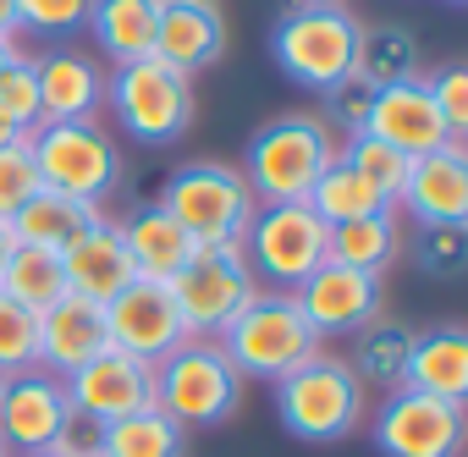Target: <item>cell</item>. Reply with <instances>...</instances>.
I'll use <instances>...</instances> for the list:
<instances>
[{"label": "cell", "instance_id": "cell-6", "mask_svg": "<svg viewBox=\"0 0 468 457\" xmlns=\"http://www.w3.org/2000/svg\"><path fill=\"white\" fill-rule=\"evenodd\" d=\"M336 160V133L320 116H276L249 138L243 182L260 204H298L320 182V171Z\"/></svg>", "mask_w": 468, "mask_h": 457}, {"label": "cell", "instance_id": "cell-7", "mask_svg": "<svg viewBox=\"0 0 468 457\" xmlns=\"http://www.w3.org/2000/svg\"><path fill=\"white\" fill-rule=\"evenodd\" d=\"M105 105L116 111L122 133L133 143H149V149L176 143L193 127V111H198L193 78L176 72V67H165L160 56H144V61L116 67L111 83H105Z\"/></svg>", "mask_w": 468, "mask_h": 457}, {"label": "cell", "instance_id": "cell-25", "mask_svg": "<svg viewBox=\"0 0 468 457\" xmlns=\"http://www.w3.org/2000/svg\"><path fill=\"white\" fill-rule=\"evenodd\" d=\"M100 220V209L94 204H83V198H67V193H50V187H39L12 220H6V232H12V243H28V249H67L72 238H83L89 226Z\"/></svg>", "mask_w": 468, "mask_h": 457}, {"label": "cell", "instance_id": "cell-45", "mask_svg": "<svg viewBox=\"0 0 468 457\" xmlns=\"http://www.w3.org/2000/svg\"><path fill=\"white\" fill-rule=\"evenodd\" d=\"M6 254H12V232L0 226V265H6Z\"/></svg>", "mask_w": 468, "mask_h": 457}, {"label": "cell", "instance_id": "cell-24", "mask_svg": "<svg viewBox=\"0 0 468 457\" xmlns=\"http://www.w3.org/2000/svg\"><path fill=\"white\" fill-rule=\"evenodd\" d=\"M122 243H127L133 271H138L144 282H171V276L193 260V249H198L160 204H149V209H138V215L122 220Z\"/></svg>", "mask_w": 468, "mask_h": 457}, {"label": "cell", "instance_id": "cell-11", "mask_svg": "<svg viewBox=\"0 0 468 457\" xmlns=\"http://www.w3.org/2000/svg\"><path fill=\"white\" fill-rule=\"evenodd\" d=\"M463 441H468V408L446 397H424L413 386L386 391L375 413L380 457H463Z\"/></svg>", "mask_w": 468, "mask_h": 457}, {"label": "cell", "instance_id": "cell-31", "mask_svg": "<svg viewBox=\"0 0 468 457\" xmlns=\"http://www.w3.org/2000/svg\"><path fill=\"white\" fill-rule=\"evenodd\" d=\"M353 72H364L375 89L408 83V78H419V39L408 28H364L358 34Z\"/></svg>", "mask_w": 468, "mask_h": 457}, {"label": "cell", "instance_id": "cell-47", "mask_svg": "<svg viewBox=\"0 0 468 457\" xmlns=\"http://www.w3.org/2000/svg\"><path fill=\"white\" fill-rule=\"evenodd\" d=\"M0 457H12V452H6V446H0Z\"/></svg>", "mask_w": 468, "mask_h": 457}, {"label": "cell", "instance_id": "cell-49", "mask_svg": "<svg viewBox=\"0 0 468 457\" xmlns=\"http://www.w3.org/2000/svg\"><path fill=\"white\" fill-rule=\"evenodd\" d=\"M0 391H6V380H0Z\"/></svg>", "mask_w": 468, "mask_h": 457}, {"label": "cell", "instance_id": "cell-39", "mask_svg": "<svg viewBox=\"0 0 468 457\" xmlns=\"http://www.w3.org/2000/svg\"><path fill=\"white\" fill-rule=\"evenodd\" d=\"M375 94H380V89H375L364 72H347V78L325 94V100H331V116L347 127V138L364 133V122H369V111H375Z\"/></svg>", "mask_w": 468, "mask_h": 457}, {"label": "cell", "instance_id": "cell-32", "mask_svg": "<svg viewBox=\"0 0 468 457\" xmlns=\"http://www.w3.org/2000/svg\"><path fill=\"white\" fill-rule=\"evenodd\" d=\"M342 160L397 209V193H402V182H408V154H397L391 143H380V138H369V133H353L347 149H342Z\"/></svg>", "mask_w": 468, "mask_h": 457}, {"label": "cell", "instance_id": "cell-23", "mask_svg": "<svg viewBox=\"0 0 468 457\" xmlns=\"http://www.w3.org/2000/svg\"><path fill=\"white\" fill-rule=\"evenodd\" d=\"M154 23H160V0H94L89 6V34L111 67L154 56Z\"/></svg>", "mask_w": 468, "mask_h": 457}, {"label": "cell", "instance_id": "cell-13", "mask_svg": "<svg viewBox=\"0 0 468 457\" xmlns=\"http://www.w3.org/2000/svg\"><path fill=\"white\" fill-rule=\"evenodd\" d=\"M61 386L72 397V413H89L100 424H116V419H127L138 408H154V364H144V358H133L122 347L94 353Z\"/></svg>", "mask_w": 468, "mask_h": 457}, {"label": "cell", "instance_id": "cell-41", "mask_svg": "<svg viewBox=\"0 0 468 457\" xmlns=\"http://www.w3.org/2000/svg\"><path fill=\"white\" fill-rule=\"evenodd\" d=\"M0 39H17V6L0 0Z\"/></svg>", "mask_w": 468, "mask_h": 457}, {"label": "cell", "instance_id": "cell-36", "mask_svg": "<svg viewBox=\"0 0 468 457\" xmlns=\"http://www.w3.org/2000/svg\"><path fill=\"white\" fill-rule=\"evenodd\" d=\"M39 193V165H34V149H28V133L17 143L0 149V226H6L28 198Z\"/></svg>", "mask_w": 468, "mask_h": 457}, {"label": "cell", "instance_id": "cell-44", "mask_svg": "<svg viewBox=\"0 0 468 457\" xmlns=\"http://www.w3.org/2000/svg\"><path fill=\"white\" fill-rule=\"evenodd\" d=\"M160 6H220V0H160Z\"/></svg>", "mask_w": 468, "mask_h": 457}, {"label": "cell", "instance_id": "cell-12", "mask_svg": "<svg viewBox=\"0 0 468 457\" xmlns=\"http://www.w3.org/2000/svg\"><path fill=\"white\" fill-rule=\"evenodd\" d=\"M105 325H111V347H122V353H133L144 364H160V358H171L187 342V325L176 314L171 287L165 282H144V276L105 303Z\"/></svg>", "mask_w": 468, "mask_h": 457}, {"label": "cell", "instance_id": "cell-38", "mask_svg": "<svg viewBox=\"0 0 468 457\" xmlns=\"http://www.w3.org/2000/svg\"><path fill=\"white\" fill-rule=\"evenodd\" d=\"M424 83H430V100H435L441 122L452 127V138H463V133H468V67H463V61H446V67L430 72Z\"/></svg>", "mask_w": 468, "mask_h": 457}, {"label": "cell", "instance_id": "cell-48", "mask_svg": "<svg viewBox=\"0 0 468 457\" xmlns=\"http://www.w3.org/2000/svg\"><path fill=\"white\" fill-rule=\"evenodd\" d=\"M452 6H463V0H452Z\"/></svg>", "mask_w": 468, "mask_h": 457}, {"label": "cell", "instance_id": "cell-33", "mask_svg": "<svg viewBox=\"0 0 468 457\" xmlns=\"http://www.w3.org/2000/svg\"><path fill=\"white\" fill-rule=\"evenodd\" d=\"M39 369V314L0 292V380Z\"/></svg>", "mask_w": 468, "mask_h": 457}, {"label": "cell", "instance_id": "cell-16", "mask_svg": "<svg viewBox=\"0 0 468 457\" xmlns=\"http://www.w3.org/2000/svg\"><path fill=\"white\" fill-rule=\"evenodd\" d=\"M364 133L380 138V143H391V149L408 154V160H419V154H430V149H441V143H463V138H452V127L441 122L424 72L408 78V83L380 89V94H375V111H369V122H364Z\"/></svg>", "mask_w": 468, "mask_h": 457}, {"label": "cell", "instance_id": "cell-40", "mask_svg": "<svg viewBox=\"0 0 468 457\" xmlns=\"http://www.w3.org/2000/svg\"><path fill=\"white\" fill-rule=\"evenodd\" d=\"M50 452H56V457H105V424L89 419V413H72V419L56 430Z\"/></svg>", "mask_w": 468, "mask_h": 457}, {"label": "cell", "instance_id": "cell-10", "mask_svg": "<svg viewBox=\"0 0 468 457\" xmlns=\"http://www.w3.org/2000/svg\"><path fill=\"white\" fill-rule=\"evenodd\" d=\"M176 298V314L187 325V336H215L231 314H238L260 282L243 260V243H215V249H193V260L165 282Z\"/></svg>", "mask_w": 468, "mask_h": 457}, {"label": "cell", "instance_id": "cell-34", "mask_svg": "<svg viewBox=\"0 0 468 457\" xmlns=\"http://www.w3.org/2000/svg\"><path fill=\"white\" fill-rule=\"evenodd\" d=\"M413 265L419 276H435V282H457L468 271V226H419L413 238Z\"/></svg>", "mask_w": 468, "mask_h": 457}, {"label": "cell", "instance_id": "cell-22", "mask_svg": "<svg viewBox=\"0 0 468 457\" xmlns=\"http://www.w3.org/2000/svg\"><path fill=\"white\" fill-rule=\"evenodd\" d=\"M402 386H413V391H424V397L468 402V336H463L457 325H441V331H430V336H413Z\"/></svg>", "mask_w": 468, "mask_h": 457}, {"label": "cell", "instance_id": "cell-29", "mask_svg": "<svg viewBox=\"0 0 468 457\" xmlns=\"http://www.w3.org/2000/svg\"><path fill=\"white\" fill-rule=\"evenodd\" d=\"M325 226H342V220H358V215H375V209H391L347 160H342V149H336V160L320 171V182L309 187V198H303Z\"/></svg>", "mask_w": 468, "mask_h": 457}, {"label": "cell", "instance_id": "cell-8", "mask_svg": "<svg viewBox=\"0 0 468 457\" xmlns=\"http://www.w3.org/2000/svg\"><path fill=\"white\" fill-rule=\"evenodd\" d=\"M28 149L39 165V187L50 193L83 198L100 209L122 187V154L100 122H39L28 127Z\"/></svg>", "mask_w": 468, "mask_h": 457}, {"label": "cell", "instance_id": "cell-21", "mask_svg": "<svg viewBox=\"0 0 468 457\" xmlns=\"http://www.w3.org/2000/svg\"><path fill=\"white\" fill-rule=\"evenodd\" d=\"M154 56L176 72H204L226 56V17L220 6H160L154 23Z\"/></svg>", "mask_w": 468, "mask_h": 457}, {"label": "cell", "instance_id": "cell-9", "mask_svg": "<svg viewBox=\"0 0 468 457\" xmlns=\"http://www.w3.org/2000/svg\"><path fill=\"white\" fill-rule=\"evenodd\" d=\"M325 243H331V226L303 198L260 204L243 232V260H249L254 282H271V292H292L325 265Z\"/></svg>", "mask_w": 468, "mask_h": 457}, {"label": "cell", "instance_id": "cell-46", "mask_svg": "<svg viewBox=\"0 0 468 457\" xmlns=\"http://www.w3.org/2000/svg\"><path fill=\"white\" fill-rule=\"evenodd\" d=\"M34 457H56V452H34Z\"/></svg>", "mask_w": 468, "mask_h": 457}, {"label": "cell", "instance_id": "cell-43", "mask_svg": "<svg viewBox=\"0 0 468 457\" xmlns=\"http://www.w3.org/2000/svg\"><path fill=\"white\" fill-rule=\"evenodd\" d=\"M17 50H23V45H17V39H0V72H6V61H12V56H17Z\"/></svg>", "mask_w": 468, "mask_h": 457}, {"label": "cell", "instance_id": "cell-17", "mask_svg": "<svg viewBox=\"0 0 468 457\" xmlns=\"http://www.w3.org/2000/svg\"><path fill=\"white\" fill-rule=\"evenodd\" d=\"M34 72H39V122H100L111 72L94 56H83L78 45H56L34 56Z\"/></svg>", "mask_w": 468, "mask_h": 457}, {"label": "cell", "instance_id": "cell-2", "mask_svg": "<svg viewBox=\"0 0 468 457\" xmlns=\"http://www.w3.org/2000/svg\"><path fill=\"white\" fill-rule=\"evenodd\" d=\"M358 34H364V23L342 0H292L271 28V56L282 67V78H292L298 89L331 94L353 72Z\"/></svg>", "mask_w": 468, "mask_h": 457}, {"label": "cell", "instance_id": "cell-5", "mask_svg": "<svg viewBox=\"0 0 468 457\" xmlns=\"http://www.w3.org/2000/svg\"><path fill=\"white\" fill-rule=\"evenodd\" d=\"M243 375L231 369L215 336H187L171 358L154 364V408L182 430H215L243 408Z\"/></svg>", "mask_w": 468, "mask_h": 457}, {"label": "cell", "instance_id": "cell-19", "mask_svg": "<svg viewBox=\"0 0 468 457\" xmlns=\"http://www.w3.org/2000/svg\"><path fill=\"white\" fill-rule=\"evenodd\" d=\"M105 347H111L105 303H94L83 292H61L50 309H39V369H50L56 380H67Z\"/></svg>", "mask_w": 468, "mask_h": 457}, {"label": "cell", "instance_id": "cell-3", "mask_svg": "<svg viewBox=\"0 0 468 457\" xmlns=\"http://www.w3.org/2000/svg\"><path fill=\"white\" fill-rule=\"evenodd\" d=\"M364 408H369V391L336 353H314L309 364H298L292 375L276 380V413H282L287 435H298L309 446L347 441L364 424Z\"/></svg>", "mask_w": 468, "mask_h": 457}, {"label": "cell", "instance_id": "cell-26", "mask_svg": "<svg viewBox=\"0 0 468 457\" xmlns=\"http://www.w3.org/2000/svg\"><path fill=\"white\" fill-rule=\"evenodd\" d=\"M402 254V226H397V209H375V215H358V220H342L331 226V243H325V260L347 265V271H364V276H386Z\"/></svg>", "mask_w": 468, "mask_h": 457}, {"label": "cell", "instance_id": "cell-15", "mask_svg": "<svg viewBox=\"0 0 468 457\" xmlns=\"http://www.w3.org/2000/svg\"><path fill=\"white\" fill-rule=\"evenodd\" d=\"M292 298L320 336H353L369 320H380V276L347 271L336 260H325L303 287H292Z\"/></svg>", "mask_w": 468, "mask_h": 457}, {"label": "cell", "instance_id": "cell-18", "mask_svg": "<svg viewBox=\"0 0 468 457\" xmlns=\"http://www.w3.org/2000/svg\"><path fill=\"white\" fill-rule=\"evenodd\" d=\"M397 204H408V215L419 226H468V149L463 143H441L419 160H408V182L397 193Z\"/></svg>", "mask_w": 468, "mask_h": 457}, {"label": "cell", "instance_id": "cell-37", "mask_svg": "<svg viewBox=\"0 0 468 457\" xmlns=\"http://www.w3.org/2000/svg\"><path fill=\"white\" fill-rule=\"evenodd\" d=\"M0 111H6L23 133L39 127V72H34V56L17 50L6 61V72H0Z\"/></svg>", "mask_w": 468, "mask_h": 457}, {"label": "cell", "instance_id": "cell-1", "mask_svg": "<svg viewBox=\"0 0 468 457\" xmlns=\"http://www.w3.org/2000/svg\"><path fill=\"white\" fill-rule=\"evenodd\" d=\"M215 342H220V353L231 358V369H238L243 380H271L276 386L282 375L309 364L325 336L309 325V314L298 309L292 292H254L215 331Z\"/></svg>", "mask_w": 468, "mask_h": 457}, {"label": "cell", "instance_id": "cell-35", "mask_svg": "<svg viewBox=\"0 0 468 457\" xmlns=\"http://www.w3.org/2000/svg\"><path fill=\"white\" fill-rule=\"evenodd\" d=\"M17 6V34H45V39H67L89 23L94 0H12Z\"/></svg>", "mask_w": 468, "mask_h": 457}, {"label": "cell", "instance_id": "cell-28", "mask_svg": "<svg viewBox=\"0 0 468 457\" xmlns=\"http://www.w3.org/2000/svg\"><path fill=\"white\" fill-rule=\"evenodd\" d=\"M0 292H6L12 303H23L28 314L50 309V303L67 292L61 254H56V249H28V243H12L6 265H0Z\"/></svg>", "mask_w": 468, "mask_h": 457}, {"label": "cell", "instance_id": "cell-30", "mask_svg": "<svg viewBox=\"0 0 468 457\" xmlns=\"http://www.w3.org/2000/svg\"><path fill=\"white\" fill-rule=\"evenodd\" d=\"M182 446H187V430L160 408H138L105 424V457H182Z\"/></svg>", "mask_w": 468, "mask_h": 457}, {"label": "cell", "instance_id": "cell-14", "mask_svg": "<svg viewBox=\"0 0 468 457\" xmlns=\"http://www.w3.org/2000/svg\"><path fill=\"white\" fill-rule=\"evenodd\" d=\"M67 419H72V397L50 369L12 375L6 391H0V446L12 457L50 452V441H56V430Z\"/></svg>", "mask_w": 468, "mask_h": 457}, {"label": "cell", "instance_id": "cell-27", "mask_svg": "<svg viewBox=\"0 0 468 457\" xmlns=\"http://www.w3.org/2000/svg\"><path fill=\"white\" fill-rule=\"evenodd\" d=\"M408 347H413V331L397 325V320H369L364 331H353V358L347 369L358 375V386H380V391H397L402 386V369H408Z\"/></svg>", "mask_w": 468, "mask_h": 457}, {"label": "cell", "instance_id": "cell-42", "mask_svg": "<svg viewBox=\"0 0 468 457\" xmlns=\"http://www.w3.org/2000/svg\"><path fill=\"white\" fill-rule=\"evenodd\" d=\"M17 138H23V127H17L6 111H0V149H6V143H17Z\"/></svg>", "mask_w": 468, "mask_h": 457}, {"label": "cell", "instance_id": "cell-20", "mask_svg": "<svg viewBox=\"0 0 468 457\" xmlns=\"http://www.w3.org/2000/svg\"><path fill=\"white\" fill-rule=\"evenodd\" d=\"M61 271H67V292H83L94 303H111L122 287H133L138 271H133V254L122 243V220L100 215L83 238H72L61 249Z\"/></svg>", "mask_w": 468, "mask_h": 457}, {"label": "cell", "instance_id": "cell-4", "mask_svg": "<svg viewBox=\"0 0 468 457\" xmlns=\"http://www.w3.org/2000/svg\"><path fill=\"white\" fill-rule=\"evenodd\" d=\"M160 209L182 226L198 249H215V243H243L260 198L249 193L238 165H226V160H187V165H176L165 176Z\"/></svg>", "mask_w": 468, "mask_h": 457}]
</instances>
